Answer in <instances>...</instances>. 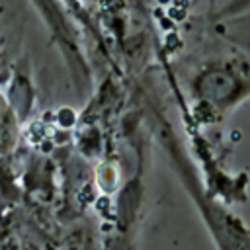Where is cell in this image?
Segmentation results:
<instances>
[{
    "label": "cell",
    "instance_id": "1",
    "mask_svg": "<svg viewBox=\"0 0 250 250\" xmlns=\"http://www.w3.org/2000/svg\"><path fill=\"white\" fill-rule=\"evenodd\" d=\"M0 250H23V242L18 234H8L0 240Z\"/></svg>",
    "mask_w": 250,
    "mask_h": 250
}]
</instances>
